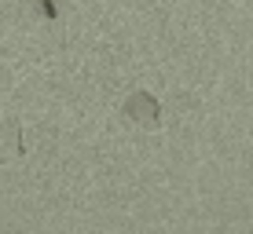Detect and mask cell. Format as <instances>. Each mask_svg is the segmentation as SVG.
<instances>
[{"label":"cell","mask_w":253,"mask_h":234,"mask_svg":"<svg viewBox=\"0 0 253 234\" xmlns=\"http://www.w3.org/2000/svg\"><path fill=\"white\" fill-rule=\"evenodd\" d=\"M125 110H128V117L147 121V125H154V121H158V114H162V110H158V102H154L147 92H136L132 99H128V106H125Z\"/></svg>","instance_id":"6da1fadb"}]
</instances>
